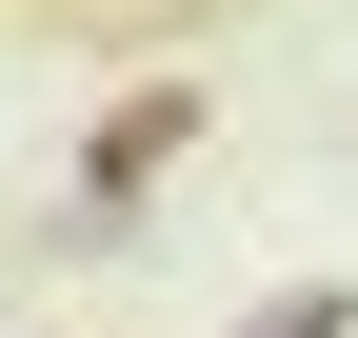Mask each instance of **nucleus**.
Listing matches in <instances>:
<instances>
[{
    "label": "nucleus",
    "mask_w": 358,
    "mask_h": 338,
    "mask_svg": "<svg viewBox=\"0 0 358 338\" xmlns=\"http://www.w3.org/2000/svg\"><path fill=\"white\" fill-rule=\"evenodd\" d=\"M179 140H199V100H179V80H159V100H120L100 140H80V199H140V179H159Z\"/></svg>",
    "instance_id": "nucleus-1"
},
{
    "label": "nucleus",
    "mask_w": 358,
    "mask_h": 338,
    "mask_svg": "<svg viewBox=\"0 0 358 338\" xmlns=\"http://www.w3.org/2000/svg\"><path fill=\"white\" fill-rule=\"evenodd\" d=\"M239 338H358V299H338V279H299V299H279V318H239Z\"/></svg>",
    "instance_id": "nucleus-2"
}]
</instances>
